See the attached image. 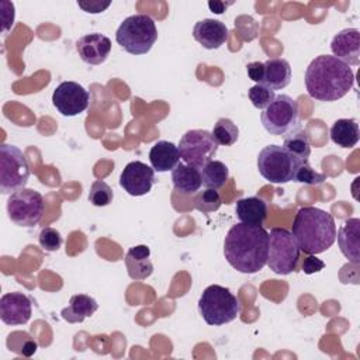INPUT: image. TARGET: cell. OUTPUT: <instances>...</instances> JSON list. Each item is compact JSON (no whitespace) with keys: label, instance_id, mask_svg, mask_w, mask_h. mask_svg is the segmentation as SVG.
Returning a JSON list of instances; mask_svg holds the SVG:
<instances>
[{"label":"cell","instance_id":"cell-1","mask_svg":"<svg viewBox=\"0 0 360 360\" xmlns=\"http://www.w3.org/2000/svg\"><path fill=\"white\" fill-rule=\"evenodd\" d=\"M269 232L263 226L236 224L224 240V256L238 271L253 274L267 264Z\"/></svg>","mask_w":360,"mask_h":360},{"label":"cell","instance_id":"cell-2","mask_svg":"<svg viewBox=\"0 0 360 360\" xmlns=\"http://www.w3.org/2000/svg\"><path fill=\"white\" fill-rule=\"evenodd\" d=\"M353 84V70L333 55L316 56L305 70L307 91L318 101H336L345 97Z\"/></svg>","mask_w":360,"mask_h":360},{"label":"cell","instance_id":"cell-3","mask_svg":"<svg viewBox=\"0 0 360 360\" xmlns=\"http://www.w3.org/2000/svg\"><path fill=\"white\" fill-rule=\"evenodd\" d=\"M300 250L308 255L326 252L336 240L333 217L316 207H302L297 211L291 232Z\"/></svg>","mask_w":360,"mask_h":360},{"label":"cell","instance_id":"cell-4","mask_svg":"<svg viewBox=\"0 0 360 360\" xmlns=\"http://www.w3.org/2000/svg\"><path fill=\"white\" fill-rule=\"evenodd\" d=\"M198 312L207 325L221 326L238 318L240 304L229 288L211 284L200 295Z\"/></svg>","mask_w":360,"mask_h":360},{"label":"cell","instance_id":"cell-5","mask_svg":"<svg viewBox=\"0 0 360 360\" xmlns=\"http://www.w3.org/2000/svg\"><path fill=\"white\" fill-rule=\"evenodd\" d=\"M156 39V24L148 14H134L127 17L115 32L117 44L131 55L148 53Z\"/></svg>","mask_w":360,"mask_h":360},{"label":"cell","instance_id":"cell-6","mask_svg":"<svg viewBox=\"0 0 360 360\" xmlns=\"http://www.w3.org/2000/svg\"><path fill=\"white\" fill-rule=\"evenodd\" d=\"M300 248L294 235L285 228H273L269 233L267 266L276 274L287 276L297 267Z\"/></svg>","mask_w":360,"mask_h":360},{"label":"cell","instance_id":"cell-7","mask_svg":"<svg viewBox=\"0 0 360 360\" xmlns=\"http://www.w3.org/2000/svg\"><path fill=\"white\" fill-rule=\"evenodd\" d=\"M298 160L281 145H267L257 155V169L262 177L274 184L294 180Z\"/></svg>","mask_w":360,"mask_h":360},{"label":"cell","instance_id":"cell-8","mask_svg":"<svg viewBox=\"0 0 360 360\" xmlns=\"http://www.w3.org/2000/svg\"><path fill=\"white\" fill-rule=\"evenodd\" d=\"M30 179V166L24 153L14 145L0 146V193L13 194L24 188Z\"/></svg>","mask_w":360,"mask_h":360},{"label":"cell","instance_id":"cell-9","mask_svg":"<svg viewBox=\"0 0 360 360\" xmlns=\"http://www.w3.org/2000/svg\"><path fill=\"white\" fill-rule=\"evenodd\" d=\"M298 103L287 94H278L263 110L260 121L263 128L274 136H283L298 125Z\"/></svg>","mask_w":360,"mask_h":360},{"label":"cell","instance_id":"cell-10","mask_svg":"<svg viewBox=\"0 0 360 360\" xmlns=\"http://www.w3.org/2000/svg\"><path fill=\"white\" fill-rule=\"evenodd\" d=\"M45 202L41 193L32 188H21L10 194L7 201V214L17 226L32 228L44 215Z\"/></svg>","mask_w":360,"mask_h":360},{"label":"cell","instance_id":"cell-11","mask_svg":"<svg viewBox=\"0 0 360 360\" xmlns=\"http://www.w3.org/2000/svg\"><path fill=\"white\" fill-rule=\"evenodd\" d=\"M217 150L218 143L207 129H190L179 142L180 158L184 163L197 169H202L208 162H211Z\"/></svg>","mask_w":360,"mask_h":360},{"label":"cell","instance_id":"cell-12","mask_svg":"<svg viewBox=\"0 0 360 360\" xmlns=\"http://www.w3.org/2000/svg\"><path fill=\"white\" fill-rule=\"evenodd\" d=\"M90 103L89 91L76 82H62L52 94L53 107L65 117H75L87 110Z\"/></svg>","mask_w":360,"mask_h":360},{"label":"cell","instance_id":"cell-13","mask_svg":"<svg viewBox=\"0 0 360 360\" xmlns=\"http://www.w3.org/2000/svg\"><path fill=\"white\" fill-rule=\"evenodd\" d=\"M155 183V170L143 162H129L120 174V186L129 195L139 197L150 191Z\"/></svg>","mask_w":360,"mask_h":360},{"label":"cell","instance_id":"cell-14","mask_svg":"<svg viewBox=\"0 0 360 360\" xmlns=\"http://www.w3.org/2000/svg\"><path fill=\"white\" fill-rule=\"evenodd\" d=\"M32 315L31 300L18 291L6 292L0 298V319L8 326L24 325Z\"/></svg>","mask_w":360,"mask_h":360},{"label":"cell","instance_id":"cell-15","mask_svg":"<svg viewBox=\"0 0 360 360\" xmlns=\"http://www.w3.org/2000/svg\"><path fill=\"white\" fill-rule=\"evenodd\" d=\"M330 51L335 58L349 66L360 63V31L357 28H345L330 41Z\"/></svg>","mask_w":360,"mask_h":360},{"label":"cell","instance_id":"cell-16","mask_svg":"<svg viewBox=\"0 0 360 360\" xmlns=\"http://www.w3.org/2000/svg\"><path fill=\"white\" fill-rule=\"evenodd\" d=\"M76 49L83 62L96 66L101 65L108 58L111 52V41L100 32H93L80 37L76 42Z\"/></svg>","mask_w":360,"mask_h":360},{"label":"cell","instance_id":"cell-17","mask_svg":"<svg viewBox=\"0 0 360 360\" xmlns=\"http://www.w3.org/2000/svg\"><path fill=\"white\" fill-rule=\"evenodd\" d=\"M228 28L226 25L214 18H204L195 22L193 28L194 39L202 45L205 49H218L228 39Z\"/></svg>","mask_w":360,"mask_h":360},{"label":"cell","instance_id":"cell-18","mask_svg":"<svg viewBox=\"0 0 360 360\" xmlns=\"http://www.w3.org/2000/svg\"><path fill=\"white\" fill-rule=\"evenodd\" d=\"M340 252L350 263L359 264V239H360V219L349 218L336 232Z\"/></svg>","mask_w":360,"mask_h":360},{"label":"cell","instance_id":"cell-19","mask_svg":"<svg viewBox=\"0 0 360 360\" xmlns=\"http://www.w3.org/2000/svg\"><path fill=\"white\" fill-rule=\"evenodd\" d=\"M125 266L128 276L138 281L145 280L153 273V264L150 262V249L146 245L132 246L125 255Z\"/></svg>","mask_w":360,"mask_h":360},{"label":"cell","instance_id":"cell-20","mask_svg":"<svg viewBox=\"0 0 360 360\" xmlns=\"http://www.w3.org/2000/svg\"><path fill=\"white\" fill-rule=\"evenodd\" d=\"M235 214L242 224L262 226L267 217V204L260 197H246L236 201Z\"/></svg>","mask_w":360,"mask_h":360},{"label":"cell","instance_id":"cell-21","mask_svg":"<svg viewBox=\"0 0 360 360\" xmlns=\"http://www.w3.org/2000/svg\"><path fill=\"white\" fill-rule=\"evenodd\" d=\"M291 82V66L283 58H271L264 62V76L260 84L271 89L281 90Z\"/></svg>","mask_w":360,"mask_h":360},{"label":"cell","instance_id":"cell-22","mask_svg":"<svg viewBox=\"0 0 360 360\" xmlns=\"http://www.w3.org/2000/svg\"><path fill=\"white\" fill-rule=\"evenodd\" d=\"M149 160L155 172H169L180 160L179 146L169 141H158L149 150Z\"/></svg>","mask_w":360,"mask_h":360},{"label":"cell","instance_id":"cell-23","mask_svg":"<svg viewBox=\"0 0 360 360\" xmlns=\"http://www.w3.org/2000/svg\"><path fill=\"white\" fill-rule=\"evenodd\" d=\"M98 309L97 301L87 294H76L69 300V305L60 311V316L69 323L83 322Z\"/></svg>","mask_w":360,"mask_h":360},{"label":"cell","instance_id":"cell-24","mask_svg":"<svg viewBox=\"0 0 360 360\" xmlns=\"http://www.w3.org/2000/svg\"><path fill=\"white\" fill-rule=\"evenodd\" d=\"M172 181L181 194H194L202 186L200 169L180 162L172 170Z\"/></svg>","mask_w":360,"mask_h":360},{"label":"cell","instance_id":"cell-25","mask_svg":"<svg viewBox=\"0 0 360 360\" xmlns=\"http://www.w3.org/2000/svg\"><path fill=\"white\" fill-rule=\"evenodd\" d=\"M330 139L340 148H353L360 139L359 124L354 118L336 120L329 131Z\"/></svg>","mask_w":360,"mask_h":360},{"label":"cell","instance_id":"cell-26","mask_svg":"<svg viewBox=\"0 0 360 360\" xmlns=\"http://www.w3.org/2000/svg\"><path fill=\"white\" fill-rule=\"evenodd\" d=\"M283 148L291 153L298 163H307L308 158L311 155V141L305 131L302 129H294L284 138Z\"/></svg>","mask_w":360,"mask_h":360},{"label":"cell","instance_id":"cell-27","mask_svg":"<svg viewBox=\"0 0 360 360\" xmlns=\"http://www.w3.org/2000/svg\"><path fill=\"white\" fill-rule=\"evenodd\" d=\"M229 177L228 166L221 160H211L201 169L202 186L207 188H221Z\"/></svg>","mask_w":360,"mask_h":360},{"label":"cell","instance_id":"cell-28","mask_svg":"<svg viewBox=\"0 0 360 360\" xmlns=\"http://www.w3.org/2000/svg\"><path fill=\"white\" fill-rule=\"evenodd\" d=\"M212 138L218 145L231 146L239 138V129L236 124L229 118H219L212 128Z\"/></svg>","mask_w":360,"mask_h":360},{"label":"cell","instance_id":"cell-29","mask_svg":"<svg viewBox=\"0 0 360 360\" xmlns=\"http://www.w3.org/2000/svg\"><path fill=\"white\" fill-rule=\"evenodd\" d=\"M222 205V198L219 193L214 188H205L200 191L194 198V207L202 214H208L217 211Z\"/></svg>","mask_w":360,"mask_h":360},{"label":"cell","instance_id":"cell-30","mask_svg":"<svg viewBox=\"0 0 360 360\" xmlns=\"http://www.w3.org/2000/svg\"><path fill=\"white\" fill-rule=\"evenodd\" d=\"M114 198L112 188L103 180H96L90 186L89 191V201L94 207H105L108 205Z\"/></svg>","mask_w":360,"mask_h":360},{"label":"cell","instance_id":"cell-31","mask_svg":"<svg viewBox=\"0 0 360 360\" xmlns=\"http://www.w3.org/2000/svg\"><path fill=\"white\" fill-rule=\"evenodd\" d=\"M274 98H276L274 90L263 84H255L249 89V100L259 110H264Z\"/></svg>","mask_w":360,"mask_h":360},{"label":"cell","instance_id":"cell-32","mask_svg":"<svg viewBox=\"0 0 360 360\" xmlns=\"http://www.w3.org/2000/svg\"><path fill=\"white\" fill-rule=\"evenodd\" d=\"M326 180V174L325 173H319L316 170H314L308 162L307 163H301L295 172V176H294V181H298V183H304V184H308V186H316V184H321Z\"/></svg>","mask_w":360,"mask_h":360},{"label":"cell","instance_id":"cell-33","mask_svg":"<svg viewBox=\"0 0 360 360\" xmlns=\"http://www.w3.org/2000/svg\"><path fill=\"white\" fill-rule=\"evenodd\" d=\"M38 242L41 245V248L46 252H56L63 242V238L60 235V232L55 228L46 226L44 228L39 235H38Z\"/></svg>","mask_w":360,"mask_h":360},{"label":"cell","instance_id":"cell-34","mask_svg":"<svg viewBox=\"0 0 360 360\" xmlns=\"http://www.w3.org/2000/svg\"><path fill=\"white\" fill-rule=\"evenodd\" d=\"M18 333H20V338H17V336H18L17 332H13V333H11V335L18 340V346L13 347L11 350L15 352V353H18V354H22V356H25V357L32 356V354L37 352V349H38V343H37V342L34 340V338H32L31 335H28L27 332H20V330H18Z\"/></svg>","mask_w":360,"mask_h":360},{"label":"cell","instance_id":"cell-35","mask_svg":"<svg viewBox=\"0 0 360 360\" xmlns=\"http://www.w3.org/2000/svg\"><path fill=\"white\" fill-rule=\"evenodd\" d=\"M111 4L110 0L107 1H100V0H87V1H83V0H79L77 1V6L86 11V13H91V14H97V13H101L104 11L105 8H108Z\"/></svg>","mask_w":360,"mask_h":360},{"label":"cell","instance_id":"cell-36","mask_svg":"<svg viewBox=\"0 0 360 360\" xmlns=\"http://www.w3.org/2000/svg\"><path fill=\"white\" fill-rule=\"evenodd\" d=\"M246 72L249 79L256 82L257 84L262 83L264 76V63L263 62H250L246 65Z\"/></svg>","mask_w":360,"mask_h":360},{"label":"cell","instance_id":"cell-37","mask_svg":"<svg viewBox=\"0 0 360 360\" xmlns=\"http://www.w3.org/2000/svg\"><path fill=\"white\" fill-rule=\"evenodd\" d=\"M323 269H325V263L321 259L315 257V256H308L302 262V271L305 274H314V273H318Z\"/></svg>","mask_w":360,"mask_h":360},{"label":"cell","instance_id":"cell-38","mask_svg":"<svg viewBox=\"0 0 360 360\" xmlns=\"http://www.w3.org/2000/svg\"><path fill=\"white\" fill-rule=\"evenodd\" d=\"M3 11H1V20H3V32L6 34L14 24V4L10 10H6V6L1 3Z\"/></svg>","mask_w":360,"mask_h":360},{"label":"cell","instance_id":"cell-39","mask_svg":"<svg viewBox=\"0 0 360 360\" xmlns=\"http://www.w3.org/2000/svg\"><path fill=\"white\" fill-rule=\"evenodd\" d=\"M232 3H224V1H210L208 3V7L212 13L215 14H222L228 6H231Z\"/></svg>","mask_w":360,"mask_h":360}]
</instances>
